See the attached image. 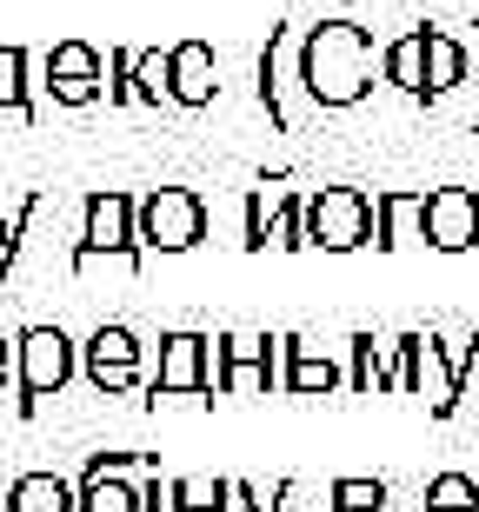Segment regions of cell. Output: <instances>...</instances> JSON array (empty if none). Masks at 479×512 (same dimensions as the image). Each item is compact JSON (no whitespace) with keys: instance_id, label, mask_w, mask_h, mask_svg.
Wrapping results in <instances>:
<instances>
[{"instance_id":"obj_1","label":"cell","mask_w":479,"mask_h":512,"mask_svg":"<svg viewBox=\"0 0 479 512\" xmlns=\"http://www.w3.org/2000/svg\"><path fill=\"white\" fill-rule=\"evenodd\" d=\"M380 60L386 54H373V34L360 20H320L300 34V94L313 107H360L373 94Z\"/></svg>"},{"instance_id":"obj_2","label":"cell","mask_w":479,"mask_h":512,"mask_svg":"<svg viewBox=\"0 0 479 512\" xmlns=\"http://www.w3.org/2000/svg\"><path fill=\"white\" fill-rule=\"evenodd\" d=\"M393 360H400V393L426 399L433 419H453L460 413V393H466V373L479 360V333H466L460 353H446L440 333H400L393 340Z\"/></svg>"},{"instance_id":"obj_3","label":"cell","mask_w":479,"mask_h":512,"mask_svg":"<svg viewBox=\"0 0 479 512\" xmlns=\"http://www.w3.org/2000/svg\"><path fill=\"white\" fill-rule=\"evenodd\" d=\"M213 393H287V333H220Z\"/></svg>"},{"instance_id":"obj_4","label":"cell","mask_w":479,"mask_h":512,"mask_svg":"<svg viewBox=\"0 0 479 512\" xmlns=\"http://www.w3.org/2000/svg\"><path fill=\"white\" fill-rule=\"evenodd\" d=\"M140 200L134 193H87V213H80V247H74V273H94L100 260H120L127 273L140 266Z\"/></svg>"},{"instance_id":"obj_5","label":"cell","mask_w":479,"mask_h":512,"mask_svg":"<svg viewBox=\"0 0 479 512\" xmlns=\"http://www.w3.org/2000/svg\"><path fill=\"white\" fill-rule=\"evenodd\" d=\"M80 373V346L60 333V326H27L14 340V406L20 419H34L40 413V399H54L60 386Z\"/></svg>"},{"instance_id":"obj_6","label":"cell","mask_w":479,"mask_h":512,"mask_svg":"<svg viewBox=\"0 0 479 512\" xmlns=\"http://www.w3.org/2000/svg\"><path fill=\"white\" fill-rule=\"evenodd\" d=\"M140 253H193L207 240V200L193 187H154L140 193Z\"/></svg>"},{"instance_id":"obj_7","label":"cell","mask_w":479,"mask_h":512,"mask_svg":"<svg viewBox=\"0 0 479 512\" xmlns=\"http://www.w3.org/2000/svg\"><path fill=\"white\" fill-rule=\"evenodd\" d=\"M373 227H380L373 193H360V187H320V193H307V247H320V253L373 247Z\"/></svg>"},{"instance_id":"obj_8","label":"cell","mask_w":479,"mask_h":512,"mask_svg":"<svg viewBox=\"0 0 479 512\" xmlns=\"http://www.w3.org/2000/svg\"><path fill=\"white\" fill-rule=\"evenodd\" d=\"M200 393H213V340L207 333H167L160 340V366L147 380V406L200 399Z\"/></svg>"},{"instance_id":"obj_9","label":"cell","mask_w":479,"mask_h":512,"mask_svg":"<svg viewBox=\"0 0 479 512\" xmlns=\"http://www.w3.org/2000/svg\"><path fill=\"white\" fill-rule=\"evenodd\" d=\"M140 360H147V346H140L134 326H94L87 346H80V373L94 393H134L140 386Z\"/></svg>"},{"instance_id":"obj_10","label":"cell","mask_w":479,"mask_h":512,"mask_svg":"<svg viewBox=\"0 0 479 512\" xmlns=\"http://www.w3.org/2000/svg\"><path fill=\"white\" fill-rule=\"evenodd\" d=\"M40 87H47L60 107H94V100L107 94V67H100V54L87 40H60L54 54H47V80H40Z\"/></svg>"},{"instance_id":"obj_11","label":"cell","mask_w":479,"mask_h":512,"mask_svg":"<svg viewBox=\"0 0 479 512\" xmlns=\"http://www.w3.org/2000/svg\"><path fill=\"white\" fill-rule=\"evenodd\" d=\"M426 247L433 253L479 247V193L473 187H433L426 193Z\"/></svg>"},{"instance_id":"obj_12","label":"cell","mask_w":479,"mask_h":512,"mask_svg":"<svg viewBox=\"0 0 479 512\" xmlns=\"http://www.w3.org/2000/svg\"><path fill=\"white\" fill-rule=\"evenodd\" d=\"M147 453H94L80 473V512H140V486L127 479V466H140Z\"/></svg>"},{"instance_id":"obj_13","label":"cell","mask_w":479,"mask_h":512,"mask_svg":"<svg viewBox=\"0 0 479 512\" xmlns=\"http://www.w3.org/2000/svg\"><path fill=\"white\" fill-rule=\"evenodd\" d=\"M300 34H307V27H273L267 47H260V107H267V120L280 133L293 127V114H287V60H300Z\"/></svg>"},{"instance_id":"obj_14","label":"cell","mask_w":479,"mask_h":512,"mask_svg":"<svg viewBox=\"0 0 479 512\" xmlns=\"http://www.w3.org/2000/svg\"><path fill=\"white\" fill-rule=\"evenodd\" d=\"M173 54V107H213L220 100V60L207 40H180Z\"/></svg>"},{"instance_id":"obj_15","label":"cell","mask_w":479,"mask_h":512,"mask_svg":"<svg viewBox=\"0 0 479 512\" xmlns=\"http://www.w3.org/2000/svg\"><path fill=\"white\" fill-rule=\"evenodd\" d=\"M340 386H346V366L326 346L287 333V393L293 399H326V393H340Z\"/></svg>"},{"instance_id":"obj_16","label":"cell","mask_w":479,"mask_h":512,"mask_svg":"<svg viewBox=\"0 0 479 512\" xmlns=\"http://www.w3.org/2000/svg\"><path fill=\"white\" fill-rule=\"evenodd\" d=\"M346 386H353L360 399L400 393V360H393V346L373 340V333H353V340H346Z\"/></svg>"},{"instance_id":"obj_17","label":"cell","mask_w":479,"mask_h":512,"mask_svg":"<svg viewBox=\"0 0 479 512\" xmlns=\"http://www.w3.org/2000/svg\"><path fill=\"white\" fill-rule=\"evenodd\" d=\"M373 213H380V227H373V247H406V240H426V193H373Z\"/></svg>"},{"instance_id":"obj_18","label":"cell","mask_w":479,"mask_h":512,"mask_svg":"<svg viewBox=\"0 0 479 512\" xmlns=\"http://www.w3.org/2000/svg\"><path fill=\"white\" fill-rule=\"evenodd\" d=\"M426 34V100H446L453 87H466V40H453L446 27H420Z\"/></svg>"},{"instance_id":"obj_19","label":"cell","mask_w":479,"mask_h":512,"mask_svg":"<svg viewBox=\"0 0 479 512\" xmlns=\"http://www.w3.org/2000/svg\"><path fill=\"white\" fill-rule=\"evenodd\" d=\"M7 512H80V486L60 473H20L7 486Z\"/></svg>"},{"instance_id":"obj_20","label":"cell","mask_w":479,"mask_h":512,"mask_svg":"<svg viewBox=\"0 0 479 512\" xmlns=\"http://www.w3.org/2000/svg\"><path fill=\"white\" fill-rule=\"evenodd\" d=\"M293 200H300V193H280V180H260V187L247 193V247L253 253H267L273 240H280V220L293 213Z\"/></svg>"},{"instance_id":"obj_21","label":"cell","mask_w":479,"mask_h":512,"mask_svg":"<svg viewBox=\"0 0 479 512\" xmlns=\"http://www.w3.org/2000/svg\"><path fill=\"white\" fill-rule=\"evenodd\" d=\"M380 74L400 87V94H413V100H426V34L413 27V34H400L393 47H386V60H380Z\"/></svg>"},{"instance_id":"obj_22","label":"cell","mask_w":479,"mask_h":512,"mask_svg":"<svg viewBox=\"0 0 479 512\" xmlns=\"http://www.w3.org/2000/svg\"><path fill=\"white\" fill-rule=\"evenodd\" d=\"M160 100H173V54L147 47L134 54V107H160Z\"/></svg>"},{"instance_id":"obj_23","label":"cell","mask_w":479,"mask_h":512,"mask_svg":"<svg viewBox=\"0 0 479 512\" xmlns=\"http://www.w3.org/2000/svg\"><path fill=\"white\" fill-rule=\"evenodd\" d=\"M0 107L14 120H34V94H27V47H0Z\"/></svg>"},{"instance_id":"obj_24","label":"cell","mask_w":479,"mask_h":512,"mask_svg":"<svg viewBox=\"0 0 479 512\" xmlns=\"http://www.w3.org/2000/svg\"><path fill=\"white\" fill-rule=\"evenodd\" d=\"M420 512H479V479L473 473H440L426 479V506Z\"/></svg>"},{"instance_id":"obj_25","label":"cell","mask_w":479,"mask_h":512,"mask_svg":"<svg viewBox=\"0 0 479 512\" xmlns=\"http://www.w3.org/2000/svg\"><path fill=\"white\" fill-rule=\"evenodd\" d=\"M34 213H40V193H27L14 213H0V280L20 266V240H27V220H34Z\"/></svg>"},{"instance_id":"obj_26","label":"cell","mask_w":479,"mask_h":512,"mask_svg":"<svg viewBox=\"0 0 479 512\" xmlns=\"http://www.w3.org/2000/svg\"><path fill=\"white\" fill-rule=\"evenodd\" d=\"M333 512H386V486L380 479H333Z\"/></svg>"},{"instance_id":"obj_27","label":"cell","mask_w":479,"mask_h":512,"mask_svg":"<svg viewBox=\"0 0 479 512\" xmlns=\"http://www.w3.org/2000/svg\"><path fill=\"white\" fill-rule=\"evenodd\" d=\"M227 479H173V512H220Z\"/></svg>"},{"instance_id":"obj_28","label":"cell","mask_w":479,"mask_h":512,"mask_svg":"<svg viewBox=\"0 0 479 512\" xmlns=\"http://www.w3.org/2000/svg\"><path fill=\"white\" fill-rule=\"evenodd\" d=\"M107 100L114 107H134V47H114L107 54Z\"/></svg>"},{"instance_id":"obj_29","label":"cell","mask_w":479,"mask_h":512,"mask_svg":"<svg viewBox=\"0 0 479 512\" xmlns=\"http://www.w3.org/2000/svg\"><path fill=\"white\" fill-rule=\"evenodd\" d=\"M220 512H280V506H267V493L247 486V479H227V506Z\"/></svg>"},{"instance_id":"obj_30","label":"cell","mask_w":479,"mask_h":512,"mask_svg":"<svg viewBox=\"0 0 479 512\" xmlns=\"http://www.w3.org/2000/svg\"><path fill=\"white\" fill-rule=\"evenodd\" d=\"M140 512H173V479H140Z\"/></svg>"},{"instance_id":"obj_31","label":"cell","mask_w":479,"mask_h":512,"mask_svg":"<svg viewBox=\"0 0 479 512\" xmlns=\"http://www.w3.org/2000/svg\"><path fill=\"white\" fill-rule=\"evenodd\" d=\"M14 380V340H0V386Z\"/></svg>"},{"instance_id":"obj_32","label":"cell","mask_w":479,"mask_h":512,"mask_svg":"<svg viewBox=\"0 0 479 512\" xmlns=\"http://www.w3.org/2000/svg\"><path fill=\"white\" fill-rule=\"evenodd\" d=\"M473 67H479V34L466 40V74H473ZM473 133H479V114H473Z\"/></svg>"},{"instance_id":"obj_33","label":"cell","mask_w":479,"mask_h":512,"mask_svg":"<svg viewBox=\"0 0 479 512\" xmlns=\"http://www.w3.org/2000/svg\"><path fill=\"white\" fill-rule=\"evenodd\" d=\"M0 512H7V493H0Z\"/></svg>"}]
</instances>
